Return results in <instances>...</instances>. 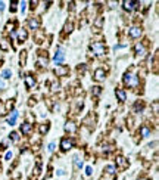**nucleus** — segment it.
<instances>
[{
    "label": "nucleus",
    "mask_w": 159,
    "mask_h": 180,
    "mask_svg": "<svg viewBox=\"0 0 159 180\" xmlns=\"http://www.w3.org/2000/svg\"><path fill=\"white\" fill-rule=\"evenodd\" d=\"M4 86V83H3V80H0V87H3Z\"/></svg>",
    "instance_id": "nucleus-41"
},
{
    "label": "nucleus",
    "mask_w": 159,
    "mask_h": 180,
    "mask_svg": "<svg viewBox=\"0 0 159 180\" xmlns=\"http://www.w3.org/2000/svg\"><path fill=\"white\" fill-rule=\"evenodd\" d=\"M116 164H118V167H119L121 170H125V168L128 167V161H127L124 157H118V158H116Z\"/></svg>",
    "instance_id": "nucleus-12"
},
{
    "label": "nucleus",
    "mask_w": 159,
    "mask_h": 180,
    "mask_svg": "<svg viewBox=\"0 0 159 180\" xmlns=\"http://www.w3.org/2000/svg\"><path fill=\"white\" fill-rule=\"evenodd\" d=\"M49 129H50V124H49V123H44V124H41V126H40V133H41V134H44V133H47V131H49Z\"/></svg>",
    "instance_id": "nucleus-22"
},
{
    "label": "nucleus",
    "mask_w": 159,
    "mask_h": 180,
    "mask_svg": "<svg viewBox=\"0 0 159 180\" xmlns=\"http://www.w3.org/2000/svg\"><path fill=\"white\" fill-rule=\"evenodd\" d=\"M122 4H124V9H125V10L131 12L133 9H136V7L139 6V1H122Z\"/></svg>",
    "instance_id": "nucleus-11"
},
{
    "label": "nucleus",
    "mask_w": 159,
    "mask_h": 180,
    "mask_svg": "<svg viewBox=\"0 0 159 180\" xmlns=\"http://www.w3.org/2000/svg\"><path fill=\"white\" fill-rule=\"evenodd\" d=\"M55 74H56L58 77H66V75L69 74V68H68L66 65H58V66L55 68Z\"/></svg>",
    "instance_id": "nucleus-3"
},
{
    "label": "nucleus",
    "mask_w": 159,
    "mask_h": 180,
    "mask_svg": "<svg viewBox=\"0 0 159 180\" xmlns=\"http://www.w3.org/2000/svg\"><path fill=\"white\" fill-rule=\"evenodd\" d=\"M10 139H12L13 142H18V140H19V136H18V133H16V131H12V133H10Z\"/></svg>",
    "instance_id": "nucleus-29"
},
{
    "label": "nucleus",
    "mask_w": 159,
    "mask_h": 180,
    "mask_svg": "<svg viewBox=\"0 0 159 180\" xmlns=\"http://www.w3.org/2000/svg\"><path fill=\"white\" fill-rule=\"evenodd\" d=\"M124 84L128 87H137L139 84V78L136 75H133L131 72H125L124 74Z\"/></svg>",
    "instance_id": "nucleus-2"
},
{
    "label": "nucleus",
    "mask_w": 159,
    "mask_h": 180,
    "mask_svg": "<svg viewBox=\"0 0 159 180\" xmlns=\"http://www.w3.org/2000/svg\"><path fill=\"white\" fill-rule=\"evenodd\" d=\"M1 77H3L4 80H9V78L12 77V71H10V69H4V71L1 72Z\"/></svg>",
    "instance_id": "nucleus-25"
},
{
    "label": "nucleus",
    "mask_w": 159,
    "mask_h": 180,
    "mask_svg": "<svg viewBox=\"0 0 159 180\" xmlns=\"http://www.w3.org/2000/svg\"><path fill=\"white\" fill-rule=\"evenodd\" d=\"M158 111H159V105H158V102H155V103H153V112L158 114Z\"/></svg>",
    "instance_id": "nucleus-33"
},
{
    "label": "nucleus",
    "mask_w": 159,
    "mask_h": 180,
    "mask_svg": "<svg viewBox=\"0 0 159 180\" xmlns=\"http://www.w3.org/2000/svg\"><path fill=\"white\" fill-rule=\"evenodd\" d=\"M134 53H136V56H145V53H146L145 44L143 43H137L136 47H134Z\"/></svg>",
    "instance_id": "nucleus-7"
},
{
    "label": "nucleus",
    "mask_w": 159,
    "mask_h": 180,
    "mask_svg": "<svg viewBox=\"0 0 159 180\" xmlns=\"http://www.w3.org/2000/svg\"><path fill=\"white\" fill-rule=\"evenodd\" d=\"M47 149H49V152H53V151H55V143H50Z\"/></svg>",
    "instance_id": "nucleus-35"
},
{
    "label": "nucleus",
    "mask_w": 159,
    "mask_h": 180,
    "mask_svg": "<svg viewBox=\"0 0 159 180\" xmlns=\"http://www.w3.org/2000/svg\"><path fill=\"white\" fill-rule=\"evenodd\" d=\"M86 174L87 176H91L93 174V168L91 167H86Z\"/></svg>",
    "instance_id": "nucleus-32"
},
{
    "label": "nucleus",
    "mask_w": 159,
    "mask_h": 180,
    "mask_svg": "<svg viewBox=\"0 0 159 180\" xmlns=\"http://www.w3.org/2000/svg\"><path fill=\"white\" fill-rule=\"evenodd\" d=\"M35 4H37V1H31V9H32V10L35 9Z\"/></svg>",
    "instance_id": "nucleus-39"
},
{
    "label": "nucleus",
    "mask_w": 159,
    "mask_h": 180,
    "mask_svg": "<svg viewBox=\"0 0 159 180\" xmlns=\"http://www.w3.org/2000/svg\"><path fill=\"white\" fill-rule=\"evenodd\" d=\"M72 28H74L72 22H66V24H65V28H63V31H65V33H71V31H72Z\"/></svg>",
    "instance_id": "nucleus-27"
},
{
    "label": "nucleus",
    "mask_w": 159,
    "mask_h": 180,
    "mask_svg": "<svg viewBox=\"0 0 159 180\" xmlns=\"http://www.w3.org/2000/svg\"><path fill=\"white\" fill-rule=\"evenodd\" d=\"M105 173L106 174H114L115 173V167L114 165H106L105 167Z\"/></svg>",
    "instance_id": "nucleus-26"
},
{
    "label": "nucleus",
    "mask_w": 159,
    "mask_h": 180,
    "mask_svg": "<svg viewBox=\"0 0 159 180\" xmlns=\"http://www.w3.org/2000/svg\"><path fill=\"white\" fill-rule=\"evenodd\" d=\"M128 34H130L131 38H139V37L142 35V28H140V27H131V28L128 30Z\"/></svg>",
    "instance_id": "nucleus-5"
},
{
    "label": "nucleus",
    "mask_w": 159,
    "mask_h": 180,
    "mask_svg": "<svg viewBox=\"0 0 159 180\" xmlns=\"http://www.w3.org/2000/svg\"><path fill=\"white\" fill-rule=\"evenodd\" d=\"M72 163H74V167H75L77 170H81V167H83V160H81L80 157H74Z\"/></svg>",
    "instance_id": "nucleus-19"
},
{
    "label": "nucleus",
    "mask_w": 159,
    "mask_h": 180,
    "mask_svg": "<svg viewBox=\"0 0 159 180\" xmlns=\"http://www.w3.org/2000/svg\"><path fill=\"white\" fill-rule=\"evenodd\" d=\"M16 118H18V112H16V111H12V115L7 118V124L13 126V124L16 123Z\"/></svg>",
    "instance_id": "nucleus-20"
},
{
    "label": "nucleus",
    "mask_w": 159,
    "mask_h": 180,
    "mask_svg": "<svg viewBox=\"0 0 159 180\" xmlns=\"http://www.w3.org/2000/svg\"><path fill=\"white\" fill-rule=\"evenodd\" d=\"M13 99H10V100H7V103H6V109H12L13 108Z\"/></svg>",
    "instance_id": "nucleus-30"
},
{
    "label": "nucleus",
    "mask_w": 159,
    "mask_h": 180,
    "mask_svg": "<svg viewBox=\"0 0 159 180\" xmlns=\"http://www.w3.org/2000/svg\"><path fill=\"white\" fill-rule=\"evenodd\" d=\"M100 92H102V89H100L99 86H94V87L91 89V95H93V96H97V95H100Z\"/></svg>",
    "instance_id": "nucleus-28"
},
{
    "label": "nucleus",
    "mask_w": 159,
    "mask_h": 180,
    "mask_svg": "<svg viewBox=\"0 0 159 180\" xmlns=\"http://www.w3.org/2000/svg\"><path fill=\"white\" fill-rule=\"evenodd\" d=\"M94 27H96V28H102V27H103V18H102V16H97V18H96Z\"/></svg>",
    "instance_id": "nucleus-24"
},
{
    "label": "nucleus",
    "mask_w": 159,
    "mask_h": 180,
    "mask_svg": "<svg viewBox=\"0 0 159 180\" xmlns=\"http://www.w3.org/2000/svg\"><path fill=\"white\" fill-rule=\"evenodd\" d=\"M105 78H106L105 69H103V68H97V69L94 71V80H96V81H103Z\"/></svg>",
    "instance_id": "nucleus-6"
},
{
    "label": "nucleus",
    "mask_w": 159,
    "mask_h": 180,
    "mask_svg": "<svg viewBox=\"0 0 159 180\" xmlns=\"http://www.w3.org/2000/svg\"><path fill=\"white\" fill-rule=\"evenodd\" d=\"M52 90H59V83H53V86H52Z\"/></svg>",
    "instance_id": "nucleus-34"
},
{
    "label": "nucleus",
    "mask_w": 159,
    "mask_h": 180,
    "mask_svg": "<svg viewBox=\"0 0 159 180\" xmlns=\"http://www.w3.org/2000/svg\"><path fill=\"white\" fill-rule=\"evenodd\" d=\"M63 174V170H58V176H62Z\"/></svg>",
    "instance_id": "nucleus-40"
},
{
    "label": "nucleus",
    "mask_w": 159,
    "mask_h": 180,
    "mask_svg": "<svg viewBox=\"0 0 159 180\" xmlns=\"http://www.w3.org/2000/svg\"><path fill=\"white\" fill-rule=\"evenodd\" d=\"M25 84H27L28 89H34L35 87V78L32 75H27L25 77Z\"/></svg>",
    "instance_id": "nucleus-13"
},
{
    "label": "nucleus",
    "mask_w": 159,
    "mask_h": 180,
    "mask_svg": "<svg viewBox=\"0 0 159 180\" xmlns=\"http://www.w3.org/2000/svg\"><path fill=\"white\" fill-rule=\"evenodd\" d=\"M13 28H15V22H9V24L6 25V30H7V31H12Z\"/></svg>",
    "instance_id": "nucleus-31"
},
{
    "label": "nucleus",
    "mask_w": 159,
    "mask_h": 180,
    "mask_svg": "<svg viewBox=\"0 0 159 180\" xmlns=\"http://www.w3.org/2000/svg\"><path fill=\"white\" fill-rule=\"evenodd\" d=\"M115 96L118 98L119 102H125V100H127V93H125V90H122V89H116V90H115Z\"/></svg>",
    "instance_id": "nucleus-10"
},
{
    "label": "nucleus",
    "mask_w": 159,
    "mask_h": 180,
    "mask_svg": "<svg viewBox=\"0 0 159 180\" xmlns=\"http://www.w3.org/2000/svg\"><path fill=\"white\" fill-rule=\"evenodd\" d=\"M38 65L40 66H46L47 65V53L41 52V55L38 56Z\"/></svg>",
    "instance_id": "nucleus-16"
},
{
    "label": "nucleus",
    "mask_w": 159,
    "mask_h": 180,
    "mask_svg": "<svg viewBox=\"0 0 159 180\" xmlns=\"http://www.w3.org/2000/svg\"><path fill=\"white\" fill-rule=\"evenodd\" d=\"M139 180H150V179H147V177H140Z\"/></svg>",
    "instance_id": "nucleus-42"
},
{
    "label": "nucleus",
    "mask_w": 159,
    "mask_h": 180,
    "mask_svg": "<svg viewBox=\"0 0 159 180\" xmlns=\"http://www.w3.org/2000/svg\"><path fill=\"white\" fill-rule=\"evenodd\" d=\"M19 64H21V66H24L27 64V52L25 50H22L21 55H19Z\"/></svg>",
    "instance_id": "nucleus-21"
},
{
    "label": "nucleus",
    "mask_w": 159,
    "mask_h": 180,
    "mask_svg": "<svg viewBox=\"0 0 159 180\" xmlns=\"http://www.w3.org/2000/svg\"><path fill=\"white\" fill-rule=\"evenodd\" d=\"M0 49L1 50H9V43H7L6 38H1L0 40Z\"/></svg>",
    "instance_id": "nucleus-23"
},
{
    "label": "nucleus",
    "mask_w": 159,
    "mask_h": 180,
    "mask_svg": "<svg viewBox=\"0 0 159 180\" xmlns=\"http://www.w3.org/2000/svg\"><path fill=\"white\" fill-rule=\"evenodd\" d=\"M65 131H66V133H75V131H77L75 124H74L72 121H66V124H65Z\"/></svg>",
    "instance_id": "nucleus-14"
},
{
    "label": "nucleus",
    "mask_w": 159,
    "mask_h": 180,
    "mask_svg": "<svg viewBox=\"0 0 159 180\" xmlns=\"http://www.w3.org/2000/svg\"><path fill=\"white\" fill-rule=\"evenodd\" d=\"M72 145H74V142H72L69 137H63V139L60 140V149H62L63 152L69 151V149L72 148Z\"/></svg>",
    "instance_id": "nucleus-4"
},
{
    "label": "nucleus",
    "mask_w": 159,
    "mask_h": 180,
    "mask_svg": "<svg viewBox=\"0 0 159 180\" xmlns=\"http://www.w3.org/2000/svg\"><path fill=\"white\" fill-rule=\"evenodd\" d=\"M140 134H142L143 137H149V136H150V129H149L147 126H142V127H140Z\"/></svg>",
    "instance_id": "nucleus-18"
},
{
    "label": "nucleus",
    "mask_w": 159,
    "mask_h": 180,
    "mask_svg": "<svg viewBox=\"0 0 159 180\" xmlns=\"http://www.w3.org/2000/svg\"><path fill=\"white\" fill-rule=\"evenodd\" d=\"M28 25H29V28H31V30H37V28L40 27V21H38L37 18H32V19H29V21H28Z\"/></svg>",
    "instance_id": "nucleus-17"
},
{
    "label": "nucleus",
    "mask_w": 159,
    "mask_h": 180,
    "mask_svg": "<svg viewBox=\"0 0 159 180\" xmlns=\"http://www.w3.org/2000/svg\"><path fill=\"white\" fill-rule=\"evenodd\" d=\"M4 158H6L7 161H10V158H12V152H7V154L4 155Z\"/></svg>",
    "instance_id": "nucleus-36"
},
{
    "label": "nucleus",
    "mask_w": 159,
    "mask_h": 180,
    "mask_svg": "<svg viewBox=\"0 0 159 180\" xmlns=\"http://www.w3.org/2000/svg\"><path fill=\"white\" fill-rule=\"evenodd\" d=\"M3 9H4V3H3V1H0V13L3 12Z\"/></svg>",
    "instance_id": "nucleus-38"
},
{
    "label": "nucleus",
    "mask_w": 159,
    "mask_h": 180,
    "mask_svg": "<svg viewBox=\"0 0 159 180\" xmlns=\"http://www.w3.org/2000/svg\"><path fill=\"white\" fill-rule=\"evenodd\" d=\"M25 6H27V3H25V1H22V3H21V10H22V12L25 10Z\"/></svg>",
    "instance_id": "nucleus-37"
},
{
    "label": "nucleus",
    "mask_w": 159,
    "mask_h": 180,
    "mask_svg": "<svg viewBox=\"0 0 159 180\" xmlns=\"http://www.w3.org/2000/svg\"><path fill=\"white\" fill-rule=\"evenodd\" d=\"M65 61V53L62 52V50H58L56 53H55V56H53V62L56 64V65H59V64H62Z\"/></svg>",
    "instance_id": "nucleus-8"
},
{
    "label": "nucleus",
    "mask_w": 159,
    "mask_h": 180,
    "mask_svg": "<svg viewBox=\"0 0 159 180\" xmlns=\"http://www.w3.org/2000/svg\"><path fill=\"white\" fill-rule=\"evenodd\" d=\"M21 131H22V134H25V136L31 134V131H32V124H29V123H22V124H21Z\"/></svg>",
    "instance_id": "nucleus-9"
},
{
    "label": "nucleus",
    "mask_w": 159,
    "mask_h": 180,
    "mask_svg": "<svg viewBox=\"0 0 159 180\" xmlns=\"http://www.w3.org/2000/svg\"><path fill=\"white\" fill-rule=\"evenodd\" d=\"M27 37H28V33H27V30L21 28V30L18 31V40L22 43V41H25V40H27Z\"/></svg>",
    "instance_id": "nucleus-15"
},
{
    "label": "nucleus",
    "mask_w": 159,
    "mask_h": 180,
    "mask_svg": "<svg viewBox=\"0 0 159 180\" xmlns=\"http://www.w3.org/2000/svg\"><path fill=\"white\" fill-rule=\"evenodd\" d=\"M90 49H91L93 53L97 55V56H102V55H105V52H106V46H105L103 41H94V43L90 46Z\"/></svg>",
    "instance_id": "nucleus-1"
}]
</instances>
